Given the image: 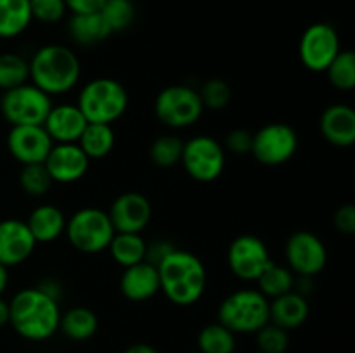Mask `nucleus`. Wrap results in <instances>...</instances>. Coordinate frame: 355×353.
<instances>
[{
  "mask_svg": "<svg viewBox=\"0 0 355 353\" xmlns=\"http://www.w3.org/2000/svg\"><path fill=\"white\" fill-rule=\"evenodd\" d=\"M76 144L89 159L106 158L114 147V132L111 125L87 123Z\"/></svg>",
  "mask_w": 355,
  "mask_h": 353,
  "instance_id": "bb28decb",
  "label": "nucleus"
},
{
  "mask_svg": "<svg viewBox=\"0 0 355 353\" xmlns=\"http://www.w3.org/2000/svg\"><path fill=\"white\" fill-rule=\"evenodd\" d=\"M307 317L309 303L304 294L290 291L269 301V322L284 331L300 327Z\"/></svg>",
  "mask_w": 355,
  "mask_h": 353,
  "instance_id": "412c9836",
  "label": "nucleus"
},
{
  "mask_svg": "<svg viewBox=\"0 0 355 353\" xmlns=\"http://www.w3.org/2000/svg\"><path fill=\"white\" fill-rule=\"evenodd\" d=\"M52 182H78L89 172L90 159L78 144H54L44 161Z\"/></svg>",
  "mask_w": 355,
  "mask_h": 353,
  "instance_id": "dca6fc26",
  "label": "nucleus"
},
{
  "mask_svg": "<svg viewBox=\"0 0 355 353\" xmlns=\"http://www.w3.org/2000/svg\"><path fill=\"white\" fill-rule=\"evenodd\" d=\"M200 353H234L236 334L220 322L205 325L198 334Z\"/></svg>",
  "mask_w": 355,
  "mask_h": 353,
  "instance_id": "c85d7f7f",
  "label": "nucleus"
},
{
  "mask_svg": "<svg viewBox=\"0 0 355 353\" xmlns=\"http://www.w3.org/2000/svg\"><path fill=\"white\" fill-rule=\"evenodd\" d=\"M51 109V96L37 89L33 83H24L16 89L6 90L0 99L2 116L12 127L16 125H44Z\"/></svg>",
  "mask_w": 355,
  "mask_h": 353,
  "instance_id": "0eeeda50",
  "label": "nucleus"
},
{
  "mask_svg": "<svg viewBox=\"0 0 355 353\" xmlns=\"http://www.w3.org/2000/svg\"><path fill=\"white\" fill-rule=\"evenodd\" d=\"M340 37L335 28L328 23H314L304 31L298 45L300 61L307 69L322 73L328 69L333 59L338 55Z\"/></svg>",
  "mask_w": 355,
  "mask_h": 353,
  "instance_id": "9b49d317",
  "label": "nucleus"
},
{
  "mask_svg": "<svg viewBox=\"0 0 355 353\" xmlns=\"http://www.w3.org/2000/svg\"><path fill=\"white\" fill-rule=\"evenodd\" d=\"M336 230L343 235L355 234V206L354 204H343L336 210L335 218H333Z\"/></svg>",
  "mask_w": 355,
  "mask_h": 353,
  "instance_id": "58836bf2",
  "label": "nucleus"
},
{
  "mask_svg": "<svg viewBox=\"0 0 355 353\" xmlns=\"http://www.w3.org/2000/svg\"><path fill=\"white\" fill-rule=\"evenodd\" d=\"M252 138L253 134H250L245 128H234L225 137V147L234 154H245L252 151Z\"/></svg>",
  "mask_w": 355,
  "mask_h": 353,
  "instance_id": "4c0bfd02",
  "label": "nucleus"
},
{
  "mask_svg": "<svg viewBox=\"0 0 355 353\" xmlns=\"http://www.w3.org/2000/svg\"><path fill=\"white\" fill-rule=\"evenodd\" d=\"M99 12L106 21L111 33H116V31L127 30L134 23L135 3L134 0H106Z\"/></svg>",
  "mask_w": 355,
  "mask_h": 353,
  "instance_id": "7c9ffc66",
  "label": "nucleus"
},
{
  "mask_svg": "<svg viewBox=\"0 0 355 353\" xmlns=\"http://www.w3.org/2000/svg\"><path fill=\"white\" fill-rule=\"evenodd\" d=\"M218 322L234 334H255L269 324V300L259 289H239L224 298Z\"/></svg>",
  "mask_w": 355,
  "mask_h": 353,
  "instance_id": "39448f33",
  "label": "nucleus"
},
{
  "mask_svg": "<svg viewBox=\"0 0 355 353\" xmlns=\"http://www.w3.org/2000/svg\"><path fill=\"white\" fill-rule=\"evenodd\" d=\"M255 282L259 284V291L267 300H274V298L281 296V294L290 293V291H293L295 286L291 270L274 262H270L266 266V270L260 273V277Z\"/></svg>",
  "mask_w": 355,
  "mask_h": 353,
  "instance_id": "cd10ccee",
  "label": "nucleus"
},
{
  "mask_svg": "<svg viewBox=\"0 0 355 353\" xmlns=\"http://www.w3.org/2000/svg\"><path fill=\"white\" fill-rule=\"evenodd\" d=\"M26 225L37 244L38 242H52L64 234L66 217L54 204H42L31 211Z\"/></svg>",
  "mask_w": 355,
  "mask_h": 353,
  "instance_id": "4be33fe9",
  "label": "nucleus"
},
{
  "mask_svg": "<svg viewBox=\"0 0 355 353\" xmlns=\"http://www.w3.org/2000/svg\"><path fill=\"white\" fill-rule=\"evenodd\" d=\"M30 80V64L26 59L19 54L0 55V90H10L16 87L24 85Z\"/></svg>",
  "mask_w": 355,
  "mask_h": 353,
  "instance_id": "c756f323",
  "label": "nucleus"
},
{
  "mask_svg": "<svg viewBox=\"0 0 355 353\" xmlns=\"http://www.w3.org/2000/svg\"><path fill=\"white\" fill-rule=\"evenodd\" d=\"M37 248L26 221L7 218L0 221V265L16 266L26 262Z\"/></svg>",
  "mask_w": 355,
  "mask_h": 353,
  "instance_id": "f3484780",
  "label": "nucleus"
},
{
  "mask_svg": "<svg viewBox=\"0 0 355 353\" xmlns=\"http://www.w3.org/2000/svg\"><path fill=\"white\" fill-rule=\"evenodd\" d=\"M184 142L175 135H162L156 138L149 149V158L158 168H172L180 163Z\"/></svg>",
  "mask_w": 355,
  "mask_h": 353,
  "instance_id": "473e14b6",
  "label": "nucleus"
},
{
  "mask_svg": "<svg viewBox=\"0 0 355 353\" xmlns=\"http://www.w3.org/2000/svg\"><path fill=\"white\" fill-rule=\"evenodd\" d=\"M200 99L203 102L205 109L220 111L227 107L232 99V89L225 80L210 78L203 83L200 92Z\"/></svg>",
  "mask_w": 355,
  "mask_h": 353,
  "instance_id": "f704fd0d",
  "label": "nucleus"
},
{
  "mask_svg": "<svg viewBox=\"0 0 355 353\" xmlns=\"http://www.w3.org/2000/svg\"><path fill=\"white\" fill-rule=\"evenodd\" d=\"M19 183L24 192L33 197H40L49 192L54 182H52L44 163H33V165H23L19 173Z\"/></svg>",
  "mask_w": 355,
  "mask_h": 353,
  "instance_id": "72a5a7b5",
  "label": "nucleus"
},
{
  "mask_svg": "<svg viewBox=\"0 0 355 353\" xmlns=\"http://www.w3.org/2000/svg\"><path fill=\"white\" fill-rule=\"evenodd\" d=\"M298 149V135L290 125L269 123L253 134L252 154L260 165L279 166L290 161Z\"/></svg>",
  "mask_w": 355,
  "mask_h": 353,
  "instance_id": "9d476101",
  "label": "nucleus"
},
{
  "mask_svg": "<svg viewBox=\"0 0 355 353\" xmlns=\"http://www.w3.org/2000/svg\"><path fill=\"white\" fill-rule=\"evenodd\" d=\"M31 21L30 0H0V38L19 37Z\"/></svg>",
  "mask_w": 355,
  "mask_h": 353,
  "instance_id": "a878e982",
  "label": "nucleus"
},
{
  "mask_svg": "<svg viewBox=\"0 0 355 353\" xmlns=\"http://www.w3.org/2000/svg\"><path fill=\"white\" fill-rule=\"evenodd\" d=\"M31 17L40 23H59L68 12L64 0H30Z\"/></svg>",
  "mask_w": 355,
  "mask_h": 353,
  "instance_id": "e433bc0d",
  "label": "nucleus"
},
{
  "mask_svg": "<svg viewBox=\"0 0 355 353\" xmlns=\"http://www.w3.org/2000/svg\"><path fill=\"white\" fill-rule=\"evenodd\" d=\"M328 80L335 89L352 90L355 87V55L352 51H340L326 69Z\"/></svg>",
  "mask_w": 355,
  "mask_h": 353,
  "instance_id": "2f4dec72",
  "label": "nucleus"
},
{
  "mask_svg": "<svg viewBox=\"0 0 355 353\" xmlns=\"http://www.w3.org/2000/svg\"><path fill=\"white\" fill-rule=\"evenodd\" d=\"M59 320L58 300L42 287L21 289L9 301V324L24 339H49L59 331Z\"/></svg>",
  "mask_w": 355,
  "mask_h": 353,
  "instance_id": "f257e3e1",
  "label": "nucleus"
},
{
  "mask_svg": "<svg viewBox=\"0 0 355 353\" xmlns=\"http://www.w3.org/2000/svg\"><path fill=\"white\" fill-rule=\"evenodd\" d=\"M7 284H9V273H7V266L0 265V296H2L3 291H6Z\"/></svg>",
  "mask_w": 355,
  "mask_h": 353,
  "instance_id": "37998d69",
  "label": "nucleus"
},
{
  "mask_svg": "<svg viewBox=\"0 0 355 353\" xmlns=\"http://www.w3.org/2000/svg\"><path fill=\"white\" fill-rule=\"evenodd\" d=\"M107 215H110L114 232L141 234L151 221L153 208L144 194L132 190V192L118 196L111 204Z\"/></svg>",
  "mask_w": 355,
  "mask_h": 353,
  "instance_id": "2eb2a0df",
  "label": "nucleus"
},
{
  "mask_svg": "<svg viewBox=\"0 0 355 353\" xmlns=\"http://www.w3.org/2000/svg\"><path fill=\"white\" fill-rule=\"evenodd\" d=\"M52 145L54 142L42 125H16L7 135V149L21 165L44 163Z\"/></svg>",
  "mask_w": 355,
  "mask_h": 353,
  "instance_id": "4468645a",
  "label": "nucleus"
},
{
  "mask_svg": "<svg viewBox=\"0 0 355 353\" xmlns=\"http://www.w3.org/2000/svg\"><path fill=\"white\" fill-rule=\"evenodd\" d=\"M272 262L266 242L252 234H243L231 242L227 249V263L238 279L255 282L266 266Z\"/></svg>",
  "mask_w": 355,
  "mask_h": 353,
  "instance_id": "ddd939ff",
  "label": "nucleus"
},
{
  "mask_svg": "<svg viewBox=\"0 0 355 353\" xmlns=\"http://www.w3.org/2000/svg\"><path fill=\"white\" fill-rule=\"evenodd\" d=\"M180 163L187 175L196 182H214L224 172V147L210 135H196L184 142Z\"/></svg>",
  "mask_w": 355,
  "mask_h": 353,
  "instance_id": "1a4fd4ad",
  "label": "nucleus"
},
{
  "mask_svg": "<svg viewBox=\"0 0 355 353\" xmlns=\"http://www.w3.org/2000/svg\"><path fill=\"white\" fill-rule=\"evenodd\" d=\"M123 353H158L153 346L146 345V343H135V345L128 346Z\"/></svg>",
  "mask_w": 355,
  "mask_h": 353,
  "instance_id": "a19ab883",
  "label": "nucleus"
},
{
  "mask_svg": "<svg viewBox=\"0 0 355 353\" xmlns=\"http://www.w3.org/2000/svg\"><path fill=\"white\" fill-rule=\"evenodd\" d=\"M284 255L290 270L300 277H314L322 272L328 263L326 246L314 232L298 230L288 237Z\"/></svg>",
  "mask_w": 355,
  "mask_h": 353,
  "instance_id": "f8f14e48",
  "label": "nucleus"
},
{
  "mask_svg": "<svg viewBox=\"0 0 355 353\" xmlns=\"http://www.w3.org/2000/svg\"><path fill=\"white\" fill-rule=\"evenodd\" d=\"M319 128L329 144L350 147L355 142V111L342 102L328 106L319 121Z\"/></svg>",
  "mask_w": 355,
  "mask_h": 353,
  "instance_id": "6ab92c4d",
  "label": "nucleus"
},
{
  "mask_svg": "<svg viewBox=\"0 0 355 353\" xmlns=\"http://www.w3.org/2000/svg\"><path fill=\"white\" fill-rule=\"evenodd\" d=\"M106 0H64L68 10L71 14H87V12H99L101 7Z\"/></svg>",
  "mask_w": 355,
  "mask_h": 353,
  "instance_id": "ea45409f",
  "label": "nucleus"
},
{
  "mask_svg": "<svg viewBox=\"0 0 355 353\" xmlns=\"http://www.w3.org/2000/svg\"><path fill=\"white\" fill-rule=\"evenodd\" d=\"M257 346L262 353H284L290 346V336L288 331L277 327L274 324H266L262 329L255 332Z\"/></svg>",
  "mask_w": 355,
  "mask_h": 353,
  "instance_id": "c9c22d12",
  "label": "nucleus"
},
{
  "mask_svg": "<svg viewBox=\"0 0 355 353\" xmlns=\"http://www.w3.org/2000/svg\"><path fill=\"white\" fill-rule=\"evenodd\" d=\"M76 106L89 123L111 125L127 111L128 93L118 80L96 78L82 87Z\"/></svg>",
  "mask_w": 355,
  "mask_h": 353,
  "instance_id": "20e7f679",
  "label": "nucleus"
},
{
  "mask_svg": "<svg viewBox=\"0 0 355 353\" xmlns=\"http://www.w3.org/2000/svg\"><path fill=\"white\" fill-rule=\"evenodd\" d=\"M9 324V301L0 296V327Z\"/></svg>",
  "mask_w": 355,
  "mask_h": 353,
  "instance_id": "79ce46f5",
  "label": "nucleus"
},
{
  "mask_svg": "<svg viewBox=\"0 0 355 353\" xmlns=\"http://www.w3.org/2000/svg\"><path fill=\"white\" fill-rule=\"evenodd\" d=\"M64 234L76 251L96 255L107 249L114 235V227L106 211L89 206L75 211L66 220Z\"/></svg>",
  "mask_w": 355,
  "mask_h": 353,
  "instance_id": "423d86ee",
  "label": "nucleus"
},
{
  "mask_svg": "<svg viewBox=\"0 0 355 353\" xmlns=\"http://www.w3.org/2000/svg\"><path fill=\"white\" fill-rule=\"evenodd\" d=\"M87 123L89 121L85 120L76 104H59L52 106L42 127L45 128L52 142L76 144Z\"/></svg>",
  "mask_w": 355,
  "mask_h": 353,
  "instance_id": "a211bd4d",
  "label": "nucleus"
},
{
  "mask_svg": "<svg viewBox=\"0 0 355 353\" xmlns=\"http://www.w3.org/2000/svg\"><path fill=\"white\" fill-rule=\"evenodd\" d=\"M205 107L198 90L187 85H170L156 96L155 114L170 128H186L196 123Z\"/></svg>",
  "mask_w": 355,
  "mask_h": 353,
  "instance_id": "6e6552de",
  "label": "nucleus"
},
{
  "mask_svg": "<svg viewBox=\"0 0 355 353\" xmlns=\"http://www.w3.org/2000/svg\"><path fill=\"white\" fill-rule=\"evenodd\" d=\"M28 64L31 83L47 96H61L69 92L82 75L78 55L71 48L59 44L40 47Z\"/></svg>",
  "mask_w": 355,
  "mask_h": 353,
  "instance_id": "7ed1b4c3",
  "label": "nucleus"
},
{
  "mask_svg": "<svg viewBox=\"0 0 355 353\" xmlns=\"http://www.w3.org/2000/svg\"><path fill=\"white\" fill-rule=\"evenodd\" d=\"M110 255L118 265L123 269L135 265L146 260V251H148V244L142 239L141 234H130V232H114L113 239H111Z\"/></svg>",
  "mask_w": 355,
  "mask_h": 353,
  "instance_id": "393cba45",
  "label": "nucleus"
},
{
  "mask_svg": "<svg viewBox=\"0 0 355 353\" xmlns=\"http://www.w3.org/2000/svg\"><path fill=\"white\" fill-rule=\"evenodd\" d=\"M120 291L127 300L135 303L151 300L159 291V275L156 265L144 260L127 266L120 277Z\"/></svg>",
  "mask_w": 355,
  "mask_h": 353,
  "instance_id": "aec40b11",
  "label": "nucleus"
},
{
  "mask_svg": "<svg viewBox=\"0 0 355 353\" xmlns=\"http://www.w3.org/2000/svg\"><path fill=\"white\" fill-rule=\"evenodd\" d=\"M68 33L75 44L89 47V45H96L106 40L111 35V30L107 28L101 12H87L71 14L68 21Z\"/></svg>",
  "mask_w": 355,
  "mask_h": 353,
  "instance_id": "5701e85b",
  "label": "nucleus"
},
{
  "mask_svg": "<svg viewBox=\"0 0 355 353\" xmlns=\"http://www.w3.org/2000/svg\"><path fill=\"white\" fill-rule=\"evenodd\" d=\"M97 327V315L87 307L69 308L66 314H61L59 320V331L71 341H87L96 334Z\"/></svg>",
  "mask_w": 355,
  "mask_h": 353,
  "instance_id": "b1692460",
  "label": "nucleus"
},
{
  "mask_svg": "<svg viewBox=\"0 0 355 353\" xmlns=\"http://www.w3.org/2000/svg\"><path fill=\"white\" fill-rule=\"evenodd\" d=\"M159 291L177 307H191L207 289V269L203 262L186 249L173 248L156 265Z\"/></svg>",
  "mask_w": 355,
  "mask_h": 353,
  "instance_id": "f03ea898",
  "label": "nucleus"
}]
</instances>
